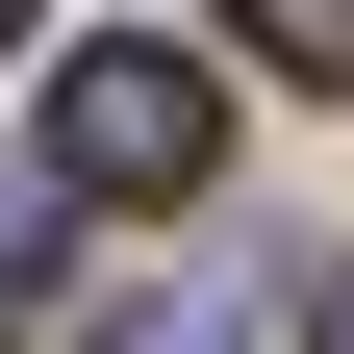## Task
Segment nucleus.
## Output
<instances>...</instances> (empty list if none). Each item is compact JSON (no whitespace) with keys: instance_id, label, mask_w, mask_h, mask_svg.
Masks as SVG:
<instances>
[{"instance_id":"f257e3e1","label":"nucleus","mask_w":354,"mask_h":354,"mask_svg":"<svg viewBox=\"0 0 354 354\" xmlns=\"http://www.w3.org/2000/svg\"><path fill=\"white\" fill-rule=\"evenodd\" d=\"M203 152H228L203 51H76L51 76V203H203Z\"/></svg>"},{"instance_id":"f03ea898","label":"nucleus","mask_w":354,"mask_h":354,"mask_svg":"<svg viewBox=\"0 0 354 354\" xmlns=\"http://www.w3.org/2000/svg\"><path fill=\"white\" fill-rule=\"evenodd\" d=\"M228 26H279V76H329V102H354V0H228Z\"/></svg>"},{"instance_id":"7ed1b4c3","label":"nucleus","mask_w":354,"mask_h":354,"mask_svg":"<svg viewBox=\"0 0 354 354\" xmlns=\"http://www.w3.org/2000/svg\"><path fill=\"white\" fill-rule=\"evenodd\" d=\"M0 279H51V177H0Z\"/></svg>"},{"instance_id":"20e7f679","label":"nucleus","mask_w":354,"mask_h":354,"mask_svg":"<svg viewBox=\"0 0 354 354\" xmlns=\"http://www.w3.org/2000/svg\"><path fill=\"white\" fill-rule=\"evenodd\" d=\"M304 354H354V279H329V304H304Z\"/></svg>"},{"instance_id":"39448f33","label":"nucleus","mask_w":354,"mask_h":354,"mask_svg":"<svg viewBox=\"0 0 354 354\" xmlns=\"http://www.w3.org/2000/svg\"><path fill=\"white\" fill-rule=\"evenodd\" d=\"M0 26H26V0H0Z\"/></svg>"}]
</instances>
